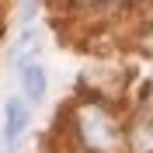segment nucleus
I'll return each mask as SVG.
<instances>
[{
  "label": "nucleus",
  "instance_id": "nucleus-1",
  "mask_svg": "<svg viewBox=\"0 0 153 153\" xmlns=\"http://www.w3.org/2000/svg\"><path fill=\"white\" fill-rule=\"evenodd\" d=\"M84 132H87V143L94 146V150H111L118 143V132H115L111 118L105 111H97V108L84 115Z\"/></svg>",
  "mask_w": 153,
  "mask_h": 153
},
{
  "label": "nucleus",
  "instance_id": "nucleus-2",
  "mask_svg": "<svg viewBox=\"0 0 153 153\" xmlns=\"http://www.w3.org/2000/svg\"><path fill=\"white\" fill-rule=\"evenodd\" d=\"M25 129H28V105L21 97H10L7 108H4V139H7V146H18Z\"/></svg>",
  "mask_w": 153,
  "mask_h": 153
},
{
  "label": "nucleus",
  "instance_id": "nucleus-3",
  "mask_svg": "<svg viewBox=\"0 0 153 153\" xmlns=\"http://www.w3.org/2000/svg\"><path fill=\"white\" fill-rule=\"evenodd\" d=\"M18 66H21L18 73H21V87H25L28 101H42V94H45V70H42V63L38 59H21Z\"/></svg>",
  "mask_w": 153,
  "mask_h": 153
}]
</instances>
